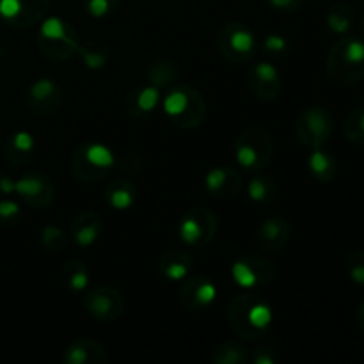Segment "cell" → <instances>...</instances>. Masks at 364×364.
<instances>
[{
    "mask_svg": "<svg viewBox=\"0 0 364 364\" xmlns=\"http://www.w3.org/2000/svg\"><path fill=\"white\" fill-rule=\"evenodd\" d=\"M228 322L238 338L245 341H259L269 336L272 327V306L262 294L245 290L233 297L228 306Z\"/></svg>",
    "mask_w": 364,
    "mask_h": 364,
    "instance_id": "cell-1",
    "label": "cell"
},
{
    "mask_svg": "<svg viewBox=\"0 0 364 364\" xmlns=\"http://www.w3.org/2000/svg\"><path fill=\"white\" fill-rule=\"evenodd\" d=\"M327 77L333 84L350 87L364 78V39L345 34L329 50Z\"/></svg>",
    "mask_w": 364,
    "mask_h": 364,
    "instance_id": "cell-2",
    "label": "cell"
},
{
    "mask_svg": "<svg viewBox=\"0 0 364 364\" xmlns=\"http://www.w3.org/2000/svg\"><path fill=\"white\" fill-rule=\"evenodd\" d=\"M164 112L174 127L194 130L206 117V100L199 89L178 82L164 98Z\"/></svg>",
    "mask_w": 364,
    "mask_h": 364,
    "instance_id": "cell-3",
    "label": "cell"
},
{
    "mask_svg": "<svg viewBox=\"0 0 364 364\" xmlns=\"http://www.w3.org/2000/svg\"><path fill=\"white\" fill-rule=\"evenodd\" d=\"M82 39L70 21L60 16L45 18L38 31V50L52 63H66L77 55Z\"/></svg>",
    "mask_w": 364,
    "mask_h": 364,
    "instance_id": "cell-4",
    "label": "cell"
},
{
    "mask_svg": "<svg viewBox=\"0 0 364 364\" xmlns=\"http://www.w3.org/2000/svg\"><path fill=\"white\" fill-rule=\"evenodd\" d=\"M116 169V155L103 142H85L71 155V171L82 183H98Z\"/></svg>",
    "mask_w": 364,
    "mask_h": 364,
    "instance_id": "cell-5",
    "label": "cell"
},
{
    "mask_svg": "<svg viewBox=\"0 0 364 364\" xmlns=\"http://www.w3.org/2000/svg\"><path fill=\"white\" fill-rule=\"evenodd\" d=\"M274 156V141L267 130L259 127H249L237 137L235 159L245 171H262Z\"/></svg>",
    "mask_w": 364,
    "mask_h": 364,
    "instance_id": "cell-6",
    "label": "cell"
},
{
    "mask_svg": "<svg viewBox=\"0 0 364 364\" xmlns=\"http://www.w3.org/2000/svg\"><path fill=\"white\" fill-rule=\"evenodd\" d=\"M217 50L231 64H245L256 55V36L242 21H228L217 32Z\"/></svg>",
    "mask_w": 364,
    "mask_h": 364,
    "instance_id": "cell-7",
    "label": "cell"
},
{
    "mask_svg": "<svg viewBox=\"0 0 364 364\" xmlns=\"http://www.w3.org/2000/svg\"><path fill=\"white\" fill-rule=\"evenodd\" d=\"M334 132V119L323 107H308L295 119V137L309 149L323 148Z\"/></svg>",
    "mask_w": 364,
    "mask_h": 364,
    "instance_id": "cell-8",
    "label": "cell"
},
{
    "mask_svg": "<svg viewBox=\"0 0 364 364\" xmlns=\"http://www.w3.org/2000/svg\"><path fill=\"white\" fill-rule=\"evenodd\" d=\"M219 219L208 208H191L183 213L178 226V235L187 247H205L215 238Z\"/></svg>",
    "mask_w": 364,
    "mask_h": 364,
    "instance_id": "cell-9",
    "label": "cell"
},
{
    "mask_svg": "<svg viewBox=\"0 0 364 364\" xmlns=\"http://www.w3.org/2000/svg\"><path fill=\"white\" fill-rule=\"evenodd\" d=\"M235 283L244 290H256L270 284L276 277L272 262L259 255H244L231 267Z\"/></svg>",
    "mask_w": 364,
    "mask_h": 364,
    "instance_id": "cell-10",
    "label": "cell"
},
{
    "mask_svg": "<svg viewBox=\"0 0 364 364\" xmlns=\"http://www.w3.org/2000/svg\"><path fill=\"white\" fill-rule=\"evenodd\" d=\"M84 308L100 322H114L124 311V299L110 284H100L84 295Z\"/></svg>",
    "mask_w": 364,
    "mask_h": 364,
    "instance_id": "cell-11",
    "label": "cell"
},
{
    "mask_svg": "<svg viewBox=\"0 0 364 364\" xmlns=\"http://www.w3.org/2000/svg\"><path fill=\"white\" fill-rule=\"evenodd\" d=\"M50 0H0V18L9 27L31 28L48 13Z\"/></svg>",
    "mask_w": 364,
    "mask_h": 364,
    "instance_id": "cell-12",
    "label": "cell"
},
{
    "mask_svg": "<svg viewBox=\"0 0 364 364\" xmlns=\"http://www.w3.org/2000/svg\"><path fill=\"white\" fill-rule=\"evenodd\" d=\"M64 95L60 85L52 78H39L28 87L25 103L28 110L38 117H52L60 110Z\"/></svg>",
    "mask_w": 364,
    "mask_h": 364,
    "instance_id": "cell-13",
    "label": "cell"
},
{
    "mask_svg": "<svg viewBox=\"0 0 364 364\" xmlns=\"http://www.w3.org/2000/svg\"><path fill=\"white\" fill-rule=\"evenodd\" d=\"M14 194L31 208L45 210L55 201V185L46 174L27 173L16 180Z\"/></svg>",
    "mask_w": 364,
    "mask_h": 364,
    "instance_id": "cell-14",
    "label": "cell"
},
{
    "mask_svg": "<svg viewBox=\"0 0 364 364\" xmlns=\"http://www.w3.org/2000/svg\"><path fill=\"white\" fill-rule=\"evenodd\" d=\"M247 87L255 98L262 102H274L283 92V77L274 64L259 60L249 68Z\"/></svg>",
    "mask_w": 364,
    "mask_h": 364,
    "instance_id": "cell-15",
    "label": "cell"
},
{
    "mask_svg": "<svg viewBox=\"0 0 364 364\" xmlns=\"http://www.w3.org/2000/svg\"><path fill=\"white\" fill-rule=\"evenodd\" d=\"M217 284L212 277L188 276L180 288V302L191 311H203L215 302Z\"/></svg>",
    "mask_w": 364,
    "mask_h": 364,
    "instance_id": "cell-16",
    "label": "cell"
},
{
    "mask_svg": "<svg viewBox=\"0 0 364 364\" xmlns=\"http://www.w3.org/2000/svg\"><path fill=\"white\" fill-rule=\"evenodd\" d=\"M244 187V180L238 169L231 166H217L206 173L205 188L213 199L228 201L237 198Z\"/></svg>",
    "mask_w": 364,
    "mask_h": 364,
    "instance_id": "cell-17",
    "label": "cell"
},
{
    "mask_svg": "<svg viewBox=\"0 0 364 364\" xmlns=\"http://www.w3.org/2000/svg\"><path fill=\"white\" fill-rule=\"evenodd\" d=\"M291 235V226L288 219L281 215H272L263 220L256 230V245L262 251L277 252L284 249Z\"/></svg>",
    "mask_w": 364,
    "mask_h": 364,
    "instance_id": "cell-18",
    "label": "cell"
},
{
    "mask_svg": "<svg viewBox=\"0 0 364 364\" xmlns=\"http://www.w3.org/2000/svg\"><path fill=\"white\" fill-rule=\"evenodd\" d=\"M160 100H162V91L151 84L135 87L124 100V109L132 119H146L153 116L159 109Z\"/></svg>",
    "mask_w": 364,
    "mask_h": 364,
    "instance_id": "cell-19",
    "label": "cell"
},
{
    "mask_svg": "<svg viewBox=\"0 0 364 364\" xmlns=\"http://www.w3.org/2000/svg\"><path fill=\"white\" fill-rule=\"evenodd\" d=\"M102 230L103 223L100 213L92 212V210H84V212L77 213V217L71 220L70 238L78 247H91L98 242Z\"/></svg>",
    "mask_w": 364,
    "mask_h": 364,
    "instance_id": "cell-20",
    "label": "cell"
},
{
    "mask_svg": "<svg viewBox=\"0 0 364 364\" xmlns=\"http://www.w3.org/2000/svg\"><path fill=\"white\" fill-rule=\"evenodd\" d=\"M64 364H107L109 354L105 348L91 338H78L71 341L63 354Z\"/></svg>",
    "mask_w": 364,
    "mask_h": 364,
    "instance_id": "cell-21",
    "label": "cell"
},
{
    "mask_svg": "<svg viewBox=\"0 0 364 364\" xmlns=\"http://www.w3.org/2000/svg\"><path fill=\"white\" fill-rule=\"evenodd\" d=\"M192 269H194V258L185 249H167L159 259L160 274L174 283L187 279L192 274Z\"/></svg>",
    "mask_w": 364,
    "mask_h": 364,
    "instance_id": "cell-22",
    "label": "cell"
},
{
    "mask_svg": "<svg viewBox=\"0 0 364 364\" xmlns=\"http://www.w3.org/2000/svg\"><path fill=\"white\" fill-rule=\"evenodd\" d=\"M139 201V188L128 178H116L105 188V203L117 212L134 208Z\"/></svg>",
    "mask_w": 364,
    "mask_h": 364,
    "instance_id": "cell-23",
    "label": "cell"
},
{
    "mask_svg": "<svg viewBox=\"0 0 364 364\" xmlns=\"http://www.w3.org/2000/svg\"><path fill=\"white\" fill-rule=\"evenodd\" d=\"M36 148H38V142H36L34 135L31 132L18 130L7 137L6 144H4V155L11 164L21 166L34 156Z\"/></svg>",
    "mask_w": 364,
    "mask_h": 364,
    "instance_id": "cell-24",
    "label": "cell"
},
{
    "mask_svg": "<svg viewBox=\"0 0 364 364\" xmlns=\"http://www.w3.org/2000/svg\"><path fill=\"white\" fill-rule=\"evenodd\" d=\"M308 169L316 181L329 183L338 173V162L333 153L326 151L323 148H315L308 156Z\"/></svg>",
    "mask_w": 364,
    "mask_h": 364,
    "instance_id": "cell-25",
    "label": "cell"
},
{
    "mask_svg": "<svg viewBox=\"0 0 364 364\" xmlns=\"http://www.w3.org/2000/svg\"><path fill=\"white\" fill-rule=\"evenodd\" d=\"M77 55L84 63V66L91 71H100L109 64L110 48L100 39H85L78 46Z\"/></svg>",
    "mask_w": 364,
    "mask_h": 364,
    "instance_id": "cell-26",
    "label": "cell"
},
{
    "mask_svg": "<svg viewBox=\"0 0 364 364\" xmlns=\"http://www.w3.org/2000/svg\"><path fill=\"white\" fill-rule=\"evenodd\" d=\"M355 9L347 2H336L329 7L326 14L327 27L336 36H345L352 31L355 25Z\"/></svg>",
    "mask_w": 364,
    "mask_h": 364,
    "instance_id": "cell-27",
    "label": "cell"
},
{
    "mask_svg": "<svg viewBox=\"0 0 364 364\" xmlns=\"http://www.w3.org/2000/svg\"><path fill=\"white\" fill-rule=\"evenodd\" d=\"M60 279L66 290L73 294H82L89 287V270L87 265L80 259H71L60 270Z\"/></svg>",
    "mask_w": 364,
    "mask_h": 364,
    "instance_id": "cell-28",
    "label": "cell"
},
{
    "mask_svg": "<svg viewBox=\"0 0 364 364\" xmlns=\"http://www.w3.org/2000/svg\"><path fill=\"white\" fill-rule=\"evenodd\" d=\"M146 77H148L149 84L159 87L160 91H164V89H171L173 85L178 84V80H180V70L171 60H155L148 68Z\"/></svg>",
    "mask_w": 364,
    "mask_h": 364,
    "instance_id": "cell-29",
    "label": "cell"
},
{
    "mask_svg": "<svg viewBox=\"0 0 364 364\" xmlns=\"http://www.w3.org/2000/svg\"><path fill=\"white\" fill-rule=\"evenodd\" d=\"M210 361L213 364H245L249 361V352L240 341L228 340L213 350Z\"/></svg>",
    "mask_w": 364,
    "mask_h": 364,
    "instance_id": "cell-30",
    "label": "cell"
},
{
    "mask_svg": "<svg viewBox=\"0 0 364 364\" xmlns=\"http://www.w3.org/2000/svg\"><path fill=\"white\" fill-rule=\"evenodd\" d=\"M247 196L256 205H270L277 196L276 181L270 176H255L247 185Z\"/></svg>",
    "mask_w": 364,
    "mask_h": 364,
    "instance_id": "cell-31",
    "label": "cell"
},
{
    "mask_svg": "<svg viewBox=\"0 0 364 364\" xmlns=\"http://www.w3.org/2000/svg\"><path fill=\"white\" fill-rule=\"evenodd\" d=\"M343 134L352 144H364V107H358L348 114L343 123Z\"/></svg>",
    "mask_w": 364,
    "mask_h": 364,
    "instance_id": "cell-32",
    "label": "cell"
},
{
    "mask_svg": "<svg viewBox=\"0 0 364 364\" xmlns=\"http://www.w3.org/2000/svg\"><path fill=\"white\" fill-rule=\"evenodd\" d=\"M39 242L48 252H60L68 245V233L57 224H50V226L43 228Z\"/></svg>",
    "mask_w": 364,
    "mask_h": 364,
    "instance_id": "cell-33",
    "label": "cell"
},
{
    "mask_svg": "<svg viewBox=\"0 0 364 364\" xmlns=\"http://www.w3.org/2000/svg\"><path fill=\"white\" fill-rule=\"evenodd\" d=\"M262 48L267 55L272 57H284L288 52H290V43L284 36L281 34H269L265 36L262 43Z\"/></svg>",
    "mask_w": 364,
    "mask_h": 364,
    "instance_id": "cell-34",
    "label": "cell"
},
{
    "mask_svg": "<svg viewBox=\"0 0 364 364\" xmlns=\"http://www.w3.org/2000/svg\"><path fill=\"white\" fill-rule=\"evenodd\" d=\"M347 274L355 284L364 287V251H352L347 256Z\"/></svg>",
    "mask_w": 364,
    "mask_h": 364,
    "instance_id": "cell-35",
    "label": "cell"
},
{
    "mask_svg": "<svg viewBox=\"0 0 364 364\" xmlns=\"http://www.w3.org/2000/svg\"><path fill=\"white\" fill-rule=\"evenodd\" d=\"M119 0H84V7L89 16L105 18L117 9Z\"/></svg>",
    "mask_w": 364,
    "mask_h": 364,
    "instance_id": "cell-36",
    "label": "cell"
},
{
    "mask_svg": "<svg viewBox=\"0 0 364 364\" xmlns=\"http://www.w3.org/2000/svg\"><path fill=\"white\" fill-rule=\"evenodd\" d=\"M141 167H142V162L141 159H139V155H135V153L127 151L123 153V155L116 156V169H119L121 173L128 174V176L137 174L139 171H141Z\"/></svg>",
    "mask_w": 364,
    "mask_h": 364,
    "instance_id": "cell-37",
    "label": "cell"
},
{
    "mask_svg": "<svg viewBox=\"0 0 364 364\" xmlns=\"http://www.w3.org/2000/svg\"><path fill=\"white\" fill-rule=\"evenodd\" d=\"M21 217V208L13 199H0V224H14Z\"/></svg>",
    "mask_w": 364,
    "mask_h": 364,
    "instance_id": "cell-38",
    "label": "cell"
},
{
    "mask_svg": "<svg viewBox=\"0 0 364 364\" xmlns=\"http://www.w3.org/2000/svg\"><path fill=\"white\" fill-rule=\"evenodd\" d=\"M251 358L255 364H276L279 361V354L274 348L263 347V345H259V347H256L252 350Z\"/></svg>",
    "mask_w": 364,
    "mask_h": 364,
    "instance_id": "cell-39",
    "label": "cell"
},
{
    "mask_svg": "<svg viewBox=\"0 0 364 364\" xmlns=\"http://www.w3.org/2000/svg\"><path fill=\"white\" fill-rule=\"evenodd\" d=\"M267 4L281 13H294V11L301 9L304 0H267Z\"/></svg>",
    "mask_w": 364,
    "mask_h": 364,
    "instance_id": "cell-40",
    "label": "cell"
},
{
    "mask_svg": "<svg viewBox=\"0 0 364 364\" xmlns=\"http://www.w3.org/2000/svg\"><path fill=\"white\" fill-rule=\"evenodd\" d=\"M14 187H16V181L13 178L0 174V198H9L11 194H14Z\"/></svg>",
    "mask_w": 364,
    "mask_h": 364,
    "instance_id": "cell-41",
    "label": "cell"
},
{
    "mask_svg": "<svg viewBox=\"0 0 364 364\" xmlns=\"http://www.w3.org/2000/svg\"><path fill=\"white\" fill-rule=\"evenodd\" d=\"M358 320H359V326H361L363 333H364V301L359 306V311H358Z\"/></svg>",
    "mask_w": 364,
    "mask_h": 364,
    "instance_id": "cell-42",
    "label": "cell"
},
{
    "mask_svg": "<svg viewBox=\"0 0 364 364\" xmlns=\"http://www.w3.org/2000/svg\"><path fill=\"white\" fill-rule=\"evenodd\" d=\"M361 31H363V36H364V18H363V23H361Z\"/></svg>",
    "mask_w": 364,
    "mask_h": 364,
    "instance_id": "cell-43",
    "label": "cell"
}]
</instances>
